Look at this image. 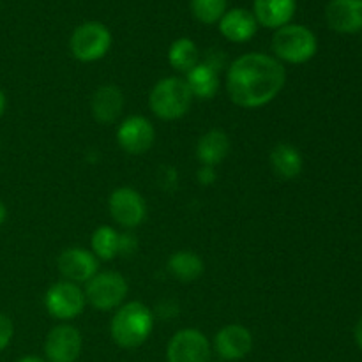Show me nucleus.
<instances>
[{
  "mask_svg": "<svg viewBox=\"0 0 362 362\" xmlns=\"http://www.w3.org/2000/svg\"><path fill=\"white\" fill-rule=\"evenodd\" d=\"M218 23L223 37H226L232 42L250 41L258 30V21L255 14L251 11L243 9V7L226 11Z\"/></svg>",
  "mask_w": 362,
  "mask_h": 362,
  "instance_id": "obj_16",
  "label": "nucleus"
},
{
  "mask_svg": "<svg viewBox=\"0 0 362 362\" xmlns=\"http://www.w3.org/2000/svg\"><path fill=\"white\" fill-rule=\"evenodd\" d=\"M286 83L285 66L265 53H244L226 69V92L240 108H262L274 101Z\"/></svg>",
  "mask_w": 362,
  "mask_h": 362,
  "instance_id": "obj_1",
  "label": "nucleus"
},
{
  "mask_svg": "<svg viewBox=\"0 0 362 362\" xmlns=\"http://www.w3.org/2000/svg\"><path fill=\"white\" fill-rule=\"evenodd\" d=\"M212 362V361H211ZM214 362H223V361H214Z\"/></svg>",
  "mask_w": 362,
  "mask_h": 362,
  "instance_id": "obj_34",
  "label": "nucleus"
},
{
  "mask_svg": "<svg viewBox=\"0 0 362 362\" xmlns=\"http://www.w3.org/2000/svg\"><path fill=\"white\" fill-rule=\"evenodd\" d=\"M211 343L198 329H182L172 336L166 349L168 362H211Z\"/></svg>",
  "mask_w": 362,
  "mask_h": 362,
  "instance_id": "obj_9",
  "label": "nucleus"
},
{
  "mask_svg": "<svg viewBox=\"0 0 362 362\" xmlns=\"http://www.w3.org/2000/svg\"><path fill=\"white\" fill-rule=\"evenodd\" d=\"M6 108H7V98H6V94L0 90V117L6 113Z\"/></svg>",
  "mask_w": 362,
  "mask_h": 362,
  "instance_id": "obj_31",
  "label": "nucleus"
},
{
  "mask_svg": "<svg viewBox=\"0 0 362 362\" xmlns=\"http://www.w3.org/2000/svg\"><path fill=\"white\" fill-rule=\"evenodd\" d=\"M230 154V138L223 129H211L197 141V158L202 166H216Z\"/></svg>",
  "mask_w": 362,
  "mask_h": 362,
  "instance_id": "obj_19",
  "label": "nucleus"
},
{
  "mask_svg": "<svg viewBox=\"0 0 362 362\" xmlns=\"http://www.w3.org/2000/svg\"><path fill=\"white\" fill-rule=\"evenodd\" d=\"M85 292L80 288V285L71 281H57L48 288L45 296V306L49 317L57 320H73L80 317L85 310Z\"/></svg>",
  "mask_w": 362,
  "mask_h": 362,
  "instance_id": "obj_7",
  "label": "nucleus"
},
{
  "mask_svg": "<svg viewBox=\"0 0 362 362\" xmlns=\"http://www.w3.org/2000/svg\"><path fill=\"white\" fill-rule=\"evenodd\" d=\"M57 267L62 278L71 283H87L99 272V260L83 247H67L59 255Z\"/></svg>",
  "mask_w": 362,
  "mask_h": 362,
  "instance_id": "obj_12",
  "label": "nucleus"
},
{
  "mask_svg": "<svg viewBox=\"0 0 362 362\" xmlns=\"http://www.w3.org/2000/svg\"><path fill=\"white\" fill-rule=\"evenodd\" d=\"M168 271L180 283H193L204 274L205 264L200 258V255L189 250H182L175 251L168 258Z\"/></svg>",
  "mask_w": 362,
  "mask_h": 362,
  "instance_id": "obj_21",
  "label": "nucleus"
},
{
  "mask_svg": "<svg viewBox=\"0 0 362 362\" xmlns=\"http://www.w3.org/2000/svg\"><path fill=\"white\" fill-rule=\"evenodd\" d=\"M228 0H191V11L198 21L205 25L218 23L226 13Z\"/></svg>",
  "mask_w": 362,
  "mask_h": 362,
  "instance_id": "obj_24",
  "label": "nucleus"
},
{
  "mask_svg": "<svg viewBox=\"0 0 362 362\" xmlns=\"http://www.w3.org/2000/svg\"><path fill=\"white\" fill-rule=\"evenodd\" d=\"M204 62L219 73L221 67L225 66V53L218 52V49H211V52H207V57H205Z\"/></svg>",
  "mask_w": 362,
  "mask_h": 362,
  "instance_id": "obj_29",
  "label": "nucleus"
},
{
  "mask_svg": "<svg viewBox=\"0 0 362 362\" xmlns=\"http://www.w3.org/2000/svg\"><path fill=\"white\" fill-rule=\"evenodd\" d=\"M186 83L189 87L193 99H200V101H211L216 98L219 92L221 81H219V73L207 66L205 62H200L194 66L189 73L186 74Z\"/></svg>",
  "mask_w": 362,
  "mask_h": 362,
  "instance_id": "obj_20",
  "label": "nucleus"
},
{
  "mask_svg": "<svg viewBox=\"0 0 362 362\" xmlns=\"http://www.w3.org/2000/svg\"><path fill=\"white\" fill-rule=\"evenodd\" d=\"M269 161H271L272 172L285 180L299 177L304 168V159L300 151L293 145L286 144V141H279L272 147Z\"/></svg>",
  "mask_w": 362,
  "mask_h": 362,
  "instance_id": "obj_18",
  "label": "nucleus"
},
{
  "mask_svg": "<svg viewBox=\"0 0 362 362\" xmlns=\"http://www.w3.org/2000/svg\"><path fill=\"white\" fill-rule=\"evenodd\" d=\"M14 336V325L7 315L0 313V352L6 350L9 346V343L13 341Z\"/></svg>",
  "mask_w": 362,
  "mask_h": 362,
  "instance_id": "obj_25",
  "label": "nucleus"
},
{
  "mask_svg": "<svg viewBox=\"0 0 362 362\" xmlns=\"http://www.w3.org/2000/svg\"><path fill=\"white\" fill-rule=\"evenodd\" d=\"M354 336H356V343L359 345V349L362 350V317H361V320L357 322L356 331H354Z\"/></svg>",
  "mask_w": 362,
  "mask_h": 362,
  "instance_id": "obj_30",
  "label": "nucleus"
},
{
  "mask_svg": "<svg viewBox=\"0 0 362 362\" xmlns=\"http://www.w3.org/2000/svg\"><path fill=\"white\" fill-rule=\"evenodd\" d=\"M156 141V129L147 117L131 115L119 124L117 144L126 154L141 156L152 148Z\"/></svg>",
  "mask_w": 362,
  "mask_h": 362,
  "instance_id": "obj_10",
  "label": "nucleus"
},
{
  "mask_svg": "<svg viewBox=\"0 0 362 362\" xmlns=\"http://www.w3.org/2000/svg\"><path fill=\"white\" fill-rule=\"evenodd\" d=\"M69 48L74 59L80 62L101 60L112 48V32L101 21H85L74 28Z\"/></svg>",
  "mask_w": 362,
  "mask_h": 362,
  "instance_id": "obj_6",
  "label": "nucleus"
},
{
  "mask_svg": "<svg viewBox=\"0 0 362 362\" xmlns=\"http://www.w3.org/2000/svg\"><path fill=\"white\" fill-rule=\"evenodd\" d=\"M154 329V313L144 303H126L115 311L110 324L112 339L120 349H138L144 345Z\"/></svg>",
  "mask_w": 362,
  "mask_h": 362,
  "instance_id": "obj_2",
  "label": "nucleus"
},
{
  "mask_svg": "<svg viewBox=\"0 0 362 362\" xmlns=\"http://www.w3.org/2000/svg\"><path fill=\"white\" fill-rule=\"evenodd\" d=\"M18 362H45V361L39 359V357H35V356H25V357H21Z\"/></svg>",
  "mask_w": 362,
  "mask_h": 362,
  "instance_id": "obj_33",
  "label": "nucleus"
},
{
  "mask_svg": "<svg viewBox=\"0 0 362 362\" xmlns=\"http://www.w3.org/2000/svg\"><path fill=\"white\" fill-rule=\"evenodd\" d=\"M158 182L165 187L166 191L173 189L177 186V170L173 166H159Z\"/></svg>",
  "mask_w": 362,
  "mask_h": 362,
  "instance_id": "obj_26",
  "label": "nucleus"
},
{
  "mask_svg": "<svg viewBox=\"0 0 362 362\" xmlns=\"http://www.w3.org/2000/svg\"><path fill=\"white\" fill-rule=\"evenodd\" d=\"M197 179L202 186L207 187L218 180V173H216L214 166H200V170L197 172Z\"/></svg>",
  "mask_w": 362,
  "mask_h": 362,
  "instance_id": "obj_28",
  "label": "nucleus"
},
{
  "mask_svg": "<svg viewBox=\"0 0 362 362\" xmlns=\"http://www.w3.org/2000/svg\"><path fill=\"white\" fill-rule=\"evenodd\" d=\"M83 339L80 331L69 324L55 325L45 341V354L49 362H76L81 356Z\"/></svg>",
  "mask_w": 362,
  "mask_h": 362,
  "instance_id": "obj_11",
  "label": "nucleus"
},
{
  "mask_svg": "<svg viewBox=\"0 0 362 362\" xmlns=\"http://www.w3.org/2000/svg\"><path fill=\"white\" fill-rule=\"evenodd\" d=\"M6 219H7V207L4 202H0V226L6 223Z\"/></svg>",
  "mask_w": 362,
  "mask_h": 362,
  "instance_id": "obj_32",
  "label": "nucleus"
},
{
  "mask_svg": "<svg viewBox=\"0 0 362 362\" xmlns=\"http://www.w3.org/2000/svg\"><path fill=\"white\" fill-rule=\"evenodd\" d=\"M90 247V251L98 260H113L115 257H119L120 233L112 226H99L92 233Z\"/></svg>",
  "mask_w": 362,
  "mask_h": 362,
  "instance_id": "obj_23",
  "label": "nucleus"
},
{
  "mask_svg": "<svg viewBox=\"0 0 362 362\" xmlns=\"http://www.w3.org/2000/svg\"><path fill=\"white\" fill-rule=\"evenodd\" d=\"M110 216L126 230L138 228L147 218V204L133 187H117L108 198Z\"/></svg>",
  "mask_w": 362,
  "mask_h": 362,
  "instance_id": "obj_8",
  "label": "nucleus"
},
{
  "mask_svg": "<svg viewBox=\"0 0 362 362\" xmlns=\"http://www.w3.org/2000/svg\"><path fill=\"white\" fill-rule=\"evenodd\" d=\"M193 94L180 76L161 78L148 94V108L161 120H179L189 112Z\"/></svg>",
  "mask_w": 362,
  "mask_h": 362,
  "instance_id": "obj_3",
  "label": "nucleus"
},
{
  "mask_svg": "<svg viewBox=\"0 0 362 362\" xmlns=\"http://www.w3.org/2000/svg\"><path fill=\"white\" fill-rule=\"evenodd\" d=\"M296 0H255L253 14L258 25L278 30L290 23L296 14Z\"/></svg>",
  "mask_w": 362,
  "mask_h": 362,
  "instance_id": "obj_17",
  "label": "nucleus"
},
{
  "mask_svg": "<svg viewBox=\"0 0 362 362\" xmlns=\"http://www.w3.org/2000/svg\"><path fill=\"white\" fill-rule=\"evenodd\" d=\"M168 62L179 73L187 74L194 66L200 64V52L194 41L189 37H180L172 42L168 49Z\"/></svg>",
  "mask_w": 362,
  "mask_h": 362,
  "instance_id": "obj_22",
  "label": "nucleus"
},
{
  "mask_svg": "<svg viewBox=\"0 0 362 362\" xmlns=\"http://www.w3.org/2000/svg\"><path fill=\"white\" fill-rule=\"evenodd\" d=\"M122 110L124 94L117 85H101V87L92 94L90 112L92 117H94L99 124L117 122V119L122 115Z\"/></svg>",
  "mask_w": 362,
  "mask_h": 362,
  "instance_id": "obj_15",
  "label": "nucleus"
},
{
  "mask_svg": "<svg viewBox=\"0 0 362 362\" xmlns=\"http://www.w3.org/2000/svg\"><path fill=\"white\" fill-rule=\"evenodd\" d=\"M136 247H138V240L133 233L131 232L120 233L119 255H126V257H129V255L134 253V250H136Z\"/></svg>",
  "mask_w": 362,
  "mask_h": 362,
  "instance_id": "obj_27",
  "label": "nucleus"
},
{
  "mask_svg": "<svg viewBox=\"0 0 362 362\" xmlns=\"http://www.w3.org/2000/svg\"><path fill=\"white\" fill-rule=\"evenodd\" d=\"M317 35L304 25L288 23L272 35V52L279 62L304 64L317 55Z\"/></svg>",
  "mask_w": 362,
  "mask_h": 362,
  "instance_id": "obj_4",
  "label": "nucleus"
},
{
  "mask_svg": "<svg viewBox=\"0 0 362 362\" xmlns=\"http://www.w3.org/2000/svg\"><path fill=\"white\" fill-rule=\"evenodd\" d=\"M85 299L94 310L112 311L119 310L129 293V285L126 278L119 272L106 271L98 272L92 279L85 283Z\"/></svg>",
  "mask_w": 362,
  "mask_h": 362,
  "instance_id": "obj_5",
  "label": "nucleus"
},
{
  "mask_svg": "<svg viewBox=\"0 0 362 362\" xmlns=\"http://www.w3.org/2000/svg\"><path fill=\"white\" fill-rule=\"evenodd\" d=\"M214 350L221 361H240L253 350V334L240 324H230L214 336Z\"/></svg>",
  "mask_w": 362,
  "mask_h": 362,
  "instance_id": "obj_13",
  "label": "nucleus"
},
{
  "mask_svg": "<svg viewBox=\"0 0 362 362\" xmlns=\"http://www.w3.org/2000/svg\"><path fill=\"white\" fill-rule=\"evenodd\" d=\"M325 20L339 34L362 30V0H331L325 7Z\"/></svg>",
  "mask_w": 362,
  "mask_h": 362,
  "instance_id": "obj_14",
  "label": "nucleus"
}]
</instances>
